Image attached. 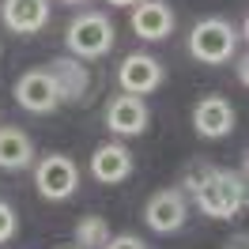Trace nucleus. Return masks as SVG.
I'll return each instance as SVG.
<instances>
[{
	"label": "nucleus",
	"mask_w": 249,
	"mask_h": 249,
	"mask_svg": "<svg viewBox=\"0 0 249 249\" xmlns=\"http://www.w3.org/2000/svg\"><path fill=\"white\" fill-rule=\"evenodd\" d=\"M106 4H113V8H132L136 0H106Z\"/></svg>",
	"instance_id": "obj_19"
},
{
	"label": "nucleus",
	"mask_w": 249,
	"mask_h": 249,
	"mask_svg": "<svg viewBox=\"0 0 249 249\" xmlns=\"http://www.w3.org/2000/svg\"><path fill=\"white\" fill-rule=\"evenodd\" d=\"M12 94H16V102L27 109V113H38V117H46V113H53V109L61 106V91H57V83L49 76V68L23 72V76L16 79Z\"/></svg>",
	"instance_id": "obj_6"
},
{
	"label": "nucleus",
	"mask_w": 249,
	"mask_h": 249,
	"mask_svg": "<svg viewBox=\"0 0 249 249\" xmlns=\"http://www.w3.org/2000/svg\"><path fill=\"white\" fill-rule=\"evenodd\" d=\"M113 238L109 234V223L102 215H83L76 223V249H102Z\"/></svg>",
	"instance_id": "obj_15"
},
{
	"label": "nucleus",
	"mask_w": 249,
	"mask_h": 249,
	"mask_svg": "<svg viewBox=\"0 0 249 249\" xmlns=\"http://www.w3.org/2000/svg\"><path fill=\"white\" fill-rule=\"evenodd\" d=\"M128 27L143 42H162L174 31V12L166 0H136L132 16H128Z\"/></svg>",
	"instance_id": "obj_11"
},
{
	"label": "nucleus",
	"mask_w": 249,
	"mask_h": 249,
	"mask_svg": "<svg viewBox=\"0 0 249 249\" xmlns=\"http://www.w3.org/2000/svg\"><path fill=\"white\" fill-rule=\"evenodd\" d=\"M34 166V143L19 124H0V170H27Z\"/></svg>",
	"instance_id": "obj_14"
},
{
	"label": "nucleus",
	"mask_w": 249,
	"mask_h": 249,
	"mask_svg": "<svg viewBox=\"0 0 249 249\" xmlns=\"http://www.w3.org/2000/svg\"><path fill=\"white\" fill-rule=\"evenodd\" d=\"M212 170H215V166H212V162H200V159H196V162H189L185 170H181V185H178V189H181V193H196Z\"/></svg>",
	"instance_id": "obj_16"
},
{
	"label": "nucleus",
	"mask_w": 249,
	"mask_h": 249,
	"mask_svg": "<svg viewBox=\"0 0 249 249\" xmlns=\"http://www.w3.org/2000/svg\"><path fill=\"white\" fill-rule=\"evenodd\" d=\"M16 231H19V215H16V208L0 200V246H4V242H12V238H16Z\"/></svg>",
	"instance_id": "obj_17"
},
{
	"label": "nucleus",
	"mask_w": 249,
	"mask_h": 249,
	"mask_svg": "<svg viewBox=\"0 0 249 249\" xmlns=\"http://www.w3.org/2000/svg\"><path fill=\"white\" fill-rule=\"evenodd\" d=\"M49 76L61 91V102H79L83 94L91 91V76H87V64H79L76 57H57L49 64Z\"/></svg>",
	"instance_id": "obj_13"
},
{
	"label": "nucleus",
	"mask_w": 249,
	"mask_h": 249,
	"mask_svg": "<svg viewBox=\"0 0 249 249\" xmlns=\"http://www.w3.org/2000/svg\"><path fill=\"white\" fill-rule=\"evenodd\" d=\"M64 249H76V246H64Z\"/></svg>",
	"instance_id": "obj_21"
},
{
	"label": "nucleus",
	"mask_w": 249,
	"mask_h": 249,
	"mask_svg": "<svg viewBox=\"0 0 249 249\" xmlns=\"http://www.w3.org/2000/svg\"><path fill=\"white\" fill-rule=\"evenodd\" d=\"M193 200L208 219H234L246 208V178L238 170H212L204 185L193 193Z\"/></svg>",
	"instance_id": "obj_1"
},
{
	"label": "nucleus",
	"mask_w": 249,
	"mask_h": 249,
	"mask_svg": "<svg viewBox=\"0 0 249 249\" xmlns=\"http://www.w3.org/2000/svg\"><path fill=\"white\" fill-rule=\"evenodd\" d=\"M143 219L155 234H174L185 227L189 219V200L181 189H159L151 193V200L143 204Z\"/></svg>",
	"instance_id": "obj_7"
},
{
	"label": "nucleus",
	"mask_w": 249,
	"mask_h": 249,
	"mask_svg": "<svg viewBox=\"0 0 249 249\" xmlns=\"http://www.w3.org/2000/svg\"><path fill=\"white\" fill-rule=\"evenodd\" d=\"M151 124V109L136 94H117L106 106V128L113 136H143Z\"/></svg>",
	"instance_id": "obj_8"
},
{
	"label": "nucleus",
	"mask_w": 249,
	"mask_h": 249,
	"mask_svg": "<svg viewBox=\"0 0 249 249\" xmlns=\"http://www.w3.org/2000/svg\"><path fill=\"white\" fill-rule=\"evenodd\" d=\"M34 189L42 200H72L79 189V166L72 155H46L34 162Z\"/></svg>",
	"instance_id": "obj_4"
},
{
	"label": "nucleus",
	"mask_w": 249,
	"mask_h": 249,
	"mask_svg": "<svg viewBox=\"0 0 249 249\" xmlns=\"http://www.w3.org/2000/svg\"><path fill=\"white\" fill-rule=\"evenodd\" d=\"M113 23H109L106 12H79L68 31H64V46L72 57H83V61H98L113 49Z\"/></svg>",
	"instance_id": "obj_2"
},
{
	"label": "nucleus",
	"mask_w": 249,
	"mask_h": 249,
	"mask_svg": "<svg viewBox=\"0 0 249 249\" xmlns=\"http://www.w3.org/2000/svg\"><path fill=\"white\" fill-rule=\"evenodd\" d=\"M162 79H166V68H162V61L151 57V53H128V57L117 64V87H121V94L143 98V94L159 91Z\"/></svg>",
	"instance_id": "obj_5"
},
{
	"label": "nucleus",
	"mask_w": 249,
	"mask_h": 249,
	"mask_svg": "<svg viewBox=\"0 0 249 249\" xmlns=\"http://www.w3.org/2000/svg\"><path fill=\"white\" fill-rule=\"evenodd\" d=\"M102 249H147V246H143V238H136V234H117Z\"/></svg>",
	"instance_id": "obj_18"
},
{
	"label": "nucleus",
	"mask_w": 249,
	"mask_h": 249,
	"mask_svg": "<svg viewBox=\"0 0 249 249\" xmlns=\"http://www.w3.org/2000/svg\"><path fill=\"white\" fill-rule=\"evenodd\" d=\"M238 49V31H234L227 19L208 16L196 19L193 31H189V57L200 64H227Z\"/></svg>",
	"instance_id": "obj_3"
},
{
	"label": "nucleus",
	"mask_w": 249,
	"mask_h": 249,
	"mask_svg": "<svg viewBox=\"0 0 249 249\" xmlns=\"http://www.w3.org/2000/svg\"><path fill=\"white\" fill-rule=\"evenodd\" d=\"M61 4H87V0H61Z\"/></svg>",
	"instance_id": "obj_20"
},
{
	"label": "nucleus",
	"mask_w": 249,
	"mask_h": 249,
	"mask_svg": "<svg viewBox=\"0 0 249 249\" xmlns=\"http://www.w3.org/2000/svg\"><path fill=\"white\" fill-rule=\"evenodd\" d=\"M49 0H4L0 4V19H4V27L12 34H23V38H31L38 34L42 27L49 23Z\"/></svg>",
	"instance_id": "obj_12"
},
{
	"label": "nucleus",
	"mask_w": 249,
	"mask_h": 249,
	"mask_svg": "<svg viewBox=\"0 0 249 249\" xmlns=\"http://www.w3.org/2000/svg\"><path fill=\"white\" fill-rule=\"evenodd\" d=\"M193 128L204 140H223L234 132V106L223 94H204L193 106Z\"/></svg>",
	"instance_id": "obj_9"
},
{
	"label": "nucleus",
	"mask_w": 249,
	"mask_h": 249,
	"mask_svg": "<svg viewBox=\"0 0 249 249\" xmlns=\"http://www.w3.org/2000/svg\"><path fill=\"white\" fill-rule=\"evenodd\" d=\"M132 151L124 147V143L109 140V143H98L94 147L91 162H87V170H91V178L98 181V185H121L124 178L132 174Z\"/></svg>",
	"instance_id": "obj_10"
}]
</instances>
